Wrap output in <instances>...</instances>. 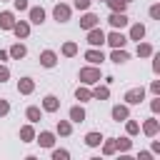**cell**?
Segmentation results:
<instances>
[{
    "mask_svg": "<svg viewBox=\"0 0 160 160\" xmlns=\"http://www.w3.org/2000/svg\"><path fill=\"white\" fill-rule=\"evenodd\" d=\"M80 80L88 82V85H92V82L100 80V70H98V68H82V70H80Z\"/></svg>",
    "mask_w": 160,
    "mask_h": 160,
    "instance_id": "1",
    "label": "cell"
},
{
    "mask_svg": "<svg viewBox=\"0 0 160 160\" xmlns=\"http://www.w3.org/2000/svg\"><path fill=\"white\" fill-rule=\"evenodd\" d=\"M88 42H90L92 48L102 45V42H105V32H102L100 28H90V30H88Z\"/></svg>",
    "mask_w": 160,
    "mask_h": 160,
    "instance_id": "2",
    "label": "cell"
},
{
    "mask_svg": "<svg viewBox=\"0 0 160 160\" xmlns=\"http://www.w3.org/2000/svg\"><path fill=\"white\" fill-rule=\"evenodd\" d=\"M142 98H145V90H142V88H132V90H128V92H125L128 105H138Z\"/></svg>",
    "mask_w": 160,
    "mask_h": 160,
    "instance_id": "3",
    "label": "cell"
},
{
    "mask_svg": "<svg viewBox=\"0 0 160 160\" xmlns=\"http://www.w3.org/2000/svg\"><path fill=\"white\" fill-rule=\"evenodd\" d=\"M105 42H110L112 48H122V45L128 42V38H125L122 32H110V35L105 38Z\"/></svg>",
    "mask_w": 160,
    "mask_h": 160,
    "instance_id": "4",
    "label": "cell"
},
{
    "mask_svg": "<svg viewBox=\"0 0 160 160\" xmlns=\"http://www.w3.org/2000/svg\"><path fill=\"white\" fill-rule=\"evenodd\" d=\"M52 15H55V20H58V22H65V20L70 18V8H68V5H55Z\"/></svg>",
    "mask_w": 160,
    "mask_h": 160,
    "instance_id": "5",
    "label": "cell"
},
{
    "mask_svg": "<svg viewBox=\"0 0 160 160\" xmlns=\"http://www.w3.org/2000/svg\"><path fill=\"white\" fill-rule=\"evenodd\" d=\"M110 25H112V28H125V25H128L125 12H112V15H110Z\"/></svg>",
    "mask_w": 160,
    "mask_h": 160,
    "instance_id": "6",
    "label": "cell"
},
{
    "mask_svg": "<svg viewBox=\"0 0 160 160\" xmlns=\"http://www.w3.org/2000/svg\"><path fill=\"white\" fill-rule=\"evenodd\" d=\"M85 60H90L92 65H98V62L105 60V55H102V50H88V52H85Z\"/></svg>",
    "mask_w": 160,
    "mask_h": 160,
    "instance_id": "7",
    "label": "cell"
},
{
    "mask_svg": "<svg viewBox=\"0 0 160 160\" xmlns=\"http://www.w3.org/2000/svg\"><path fill=\"white\" fill-rule=\"evenodd\" d=\"M42 108H45L48 112H55V110L60 108V102H58V98H55V95H48V98L42 100Z\"/></svg>",
    "mask_w": 160,
    "mask_h": 160,
    "instance_id": "8",
    "label": "cell"
},
{
    "mask_svg": "<svg viewBox=\"0 0 160 160\" xmlns=\"http://www.w3.org/2000/svg\"><path fill=\"white\" fill-rule=\"evenodd\" d=\"M30 20H32L35 25H40V22L45 20V10H42V8H30Z\"/></svg>",
    "mask_w": 160,
    "mask_h": 160,
    "instance_id": "9",
    "label": "cell"
},
{
    "mask_svg": "<svg viewBox=\"0 0 160 160\" xmlns=\"http://www.w3.org/2000/svg\"><path fill=\"white\" fill-rule=\"evenodd\" d=\"M12 25H15L12 12H2V15H0V28H2V30H12Z\"/></svg>",
    "mask_w": 160,
    "mask_h": 160,
    "instance_id": "10",
    "label": "cell"
},
{
    "mask_svg": "<svg viewBox=\"0 0 160 160\" xmlns=\"http://www.w3.org/2000/svg\"><path fill=\"white\" fill-rule=\"evenodd\" d=\"M98 25V15H92V12H88L82 20H80V28H85V30H90V28H95Z\"/></svg>",
    "mask_w": 160,
    "mask_h": 160,
    "instance_id": "11",
    "label": "cell"
},
{
    "mask_svg": "<svg viewBox=\"0 0 160 160\" xmlns=\"http://www.w3.org/2000/svg\"><path fill=\"white\" fill-rule=\"evenodd\" d=\"M40 62H42L45 68H52V65L58 62V60H55V52H52V50H45V52L40 55Z\"/></svg>",
    "mask_w": 160,
    "mask_h": 160,
    "instance_id": "12",
    "label": "cell"
},
{
    "mask_svg": "<svg viewBox=\"0 0 160 160\" xmlns=\"http://www.w3.org/2000/svg\"><path fill=\"white\" fill-rule=\"evenodd\" d=\"M32 88H35V85H32V80H30V78H22V80L18 82V90H20L22 95H30V92H32Z\"/></svg>",
    "mask_w": 160,
    "mask_h": 160,
    "instance_id": "13",
    "label": "cell"
},
{
    "mask_svg": "<svg viewBox=\"0 0 160 160\" xmlns=\"http://www.w3.org/2000/svg\"><path fill=\"white\" fill-rule=\"evenodd\" d=\"M112 118H115L118 122H120V120H128V108H125V105H115V108H112Z\"/></svg>",
    "mask_w": 160,
    "mask_h": 160,
    "instance_id": "14",
    "label": "cell"
},
{
    "mask_svg": "<svg viewBox=\"0 0 160 160\" xmlns=\"http://www.w3.org/2000/svg\"><path fill=\"white\" fill-rule=\"evenodd\" d=\"M12 30H15V35H18V38H28L30 25H28V22H18V25H12Z\"/></svg>",
    "mask_w": 160,
    "mask_h": 160,
    "instance_id": "15",
    "label": "cell"
},
{
    "mask_svg": "<svg viewBox=\"0 0 160 160\" xmlns=\"http://www.w3.org/2000/svg\"><path fill=\"white\" fill-rule=\"evenodd\" d=\"M70 120L72 122H82L85 120V110L82 108H70Z\"/></svg>",
    "mask_w": 160,
    "mask_h": 160,
    "instance_id": "16",
    "label": "cell"
},
{
    "mask_svg": "<svg viewBox=\"0 0 160 160\" xmlns=\"http://www.w3.org/2000/svg\"><path fill=\"white\" fill-rule=\"evenodd\" d=\"M38 142H40L42 148H52V142H55V138H52V132H40V138H38Z\"/></svg>",
    "mask_w": 160,
    "mask_h": 160,
    "instance_id": "17",
    "label": "cell"
},
{
    "mask_svg": "<svg viewBox=\"0 0 160 160\" xmlns=\"http://www.w3.org/2000/svg\"><path fill=\"white\" fill-rule=\"evenodd\" d=\"M25 52H28V50H25V45H20V42L10 48V55H12L15 60H20V58H25Z\"/></svg>",
    "mask_w": 160,
    "mask_h": 160,
    "instance_id": "18",
    "label": "cell"
},
{
    "mask_svg": "<svg viewBox=\"0 0 160 160\" xmlns=\"http://www.w3.org/2000/svg\"><path fill=\"white\" fill-rule=\"evenodd\" d=\"M110 60H112V62H125V60H128V52H125V50H120V48H115V50H112V55H110Z\"/></svg>",
    "mask_w": 160,
    "mask_h": 160,
    "instance_id": "19",
    "label": "cell"
},
{
    "mask_svg": "<svg viewBox=\"0 0 160 160\" xmlns=\"http://www.w3.org/2000/svg\"><path fill=\"white\" fill-rule=\"evenodd\" d=\"M100 140H102V135H100V132H88V135H85V142H88L90 148L100 145Z\"/></svg>",
    "mask_w": 160,
    "mask_h": 160,
    "instance_id": "20",
    "label": "cell"
},
{
    "mask_svg": "<svg viewBox=\"0 0 160 160\" xmlns=\"http://www.w3.org/2000/svg\"><path fill=\"white\" fill-rule=\"evenodd\" d=\"M128 2H130V0H108V5L112 8V12H122Z\"/></svg>",
    "mask_w": 160,
    "mask_h": 160,
    "instance_id": "21",
    "label": "cell"
},
{
    "mask_svg": "<svg viewBox=\"0 0 160 160\" xmlns=\"http://www.w3.org/2000/svg\"><path fill=\"white\" fill-rule=\"evenodd\" d=\"M142 35H145V28H142V25H132L130 38H132V40H142Z\"/></svg>",
    "mask_w": 160,
    "mask_h": 160,
    "instance_id": "22",
    "label": "cell"
},
{
    "mask_svg": "<svg viewBox=\"0 0 160 160\" xmlns=\"http://www.w3.org/2000/svg\"><path fill=\"white\" fill-rule=\"evenodd\" d=\"M20 138H22L25 142H30V140L35 138V132H32V128H30V125H25V128H20Z\"/></svg>",
    "mask_w": 160,
    "mask_h": 160,
    "instance_id": "23",
    "label": "cell"
},
{
    "mask_svg": "<svg viewBox=\"0 0 160 160\" xmlns=\"http://www.w3.org/2000/svg\"><path fill=\"white\" fill-rule=\"evenodd\" d=\"M75 52H78V45H75V42H65V45H62V55H68V58H72Z\"/></svg>",
    "mask_w": 160,
    "mask_h": 160,
    "instance_id": "24",
    "label": "cell"
},
{
    "mask_svg": "<svg viewBox=\"0 0 160 160\" xmlns=\"http://www.w3.org/2000/svg\"><path fill=\"white\" fill-rule=\"evenodd\" d=\"M142 130H145V135H155L158 132V120H148Z\"/></svg>",
    "mask_w": 160,
    "mask_h": 160,
    "instance_id": "25",
    "label": "cell"
},
{
    "mask_svg": "<svg viewBox=\"0 0 160 160\" xmlns=\"http://www.w3.org/2000/svg\"><path fill=\"white\" fill-rule=\"evenodd\" d=\"M75 98H78V100H90V98H92V92H90L88 88H78V92H75Z\"/></svg>",
    "mask_w": 160,
    "mask_h": 160,
    "instance_id": "26",
    "label": "cell"
},
{
    "mask_svg": "<svg viewBox=\"0 0 160 160\" xmlns=\"http://www.w3.org/2000/svg\"><path fill=\"white\" fill-rule=\"evenodd\" d=\"M108 95H110L108 88H95V90H92V98H98V100H105Z\"/></svg>",
    "mask_w": 160,
    "mask_h": 160,
    "instance_id": "27",
    "label": "cell"
},
{
    "mask_svg": "<svg viewBox=\"0 0 160 160\" xmlns=\"http://www.w3.org/2000/svg\"><path fill=\"white\" fill-rule=\"evenodd\" d=\"M70 130H72V128H70V122H65V120H60V122H58V132H60V135H70Z\"/></svg>",
    "mask_w": 160,
    "mask_h": 160,
    "instance_id": "28",
    "label": "cell"
},
{
    "mask_svg": "<svg viewBox=\"0 0 160 160\" xmlns=\"http://www.w3.org/2000/svg\"><path fill=\"white\" fill-rule=\"evenodd\" d=\"M28 120L38 122V120H40V110H38V108H28Z\"/></svg>",
    "mask_w": 160,
    "mask_h": 160,
    "instance_id": "29",
    "label": "cell"
},
{
    "mask_svg": "<svg viewBox=\"0 0 160 160\" xmlns=\"http://www.w3.org/2000/svg\"><path fill=\"white\" fill-rule=\"evenodd\" d=\"M138 55H140V58L152 55V48H150V45H138Z\"/></svg>",
    "mask_w": 160,
    "mask_h": 160,
    "instance_id": "30",
    "label": "cell"
},
{
    "mask_svg": "<svg viewBox=\"0 0 160 160\" xmlns=\"http://www.w3.org/2000/svg\"><path fill=\"white\" fill-rule=\"evenodd\" d=\"M102 150H105V155H112V152H115V150H118V145H115V140H108V142H105V148H102Z\"/></svg>",
    "mask_w": 160,
    "mask_h": 160,
    "instance_id": "31",
    "label": "cell"
},
{
    "mask_svg": "<svg viewBox=\"0 0 160 160\" xmlns=\"http://www.w3.org/2000/svg\"><path fill=\"white\" fill-rule=\"evenodd\" d=\"M115 145H118L122 152H125V150H130V140H128V138H122V140H115Z\"/></svg>",
    "mask_w": 160,
    "mask_h": 160,
    "instance_id": "32",
    "label": "cell"
},
{
    "mask_svg": "<svg viewBox=\"0 0 160 160\" xmlns=\"http://www.w3.org/2000/svg\"><path fill=\"white\" fill-rule=\"evenodd\" d=\"M52 158L55 160H65L68 158V150H52Z\"/></svg>",
    "mask_w": 160,
    "mask_h": 160,
    "instance_id": "33",
    "label": "cell"
},
{
    "mask_svg": "<svg viewBox=\"0 0 160 160\" xmlns=\"http://www.w3.org/2000/svg\"><path fill=\"white\" fill-rule=\"evenodd\" d=\"M8 78H10V70H8L5 65H0V82H5Z\"/></svg>",
    "mask_w": 160,
    "mask_h": 160,
    "instance_id": "34",
    "label": "cell"
},
{
    "mask_svg": "<svg viewBox=\"0 0 160 160\" xmlns=\"http://www.w3.org/2000/svg\"><path fill=\"white\" fill-rule=\"evenodd\" d=\"M138 130H140V125H138V122H132V120H130V122H128V132H130V135H135V132H138Z\"/></svg>",
    "mask_w": 160,
    "mask_h": 160,
    "instance_id": "35",
    "label": "cell"
},
{
    "mask_svg": "<svg viewBox=\"0 0 160 160\" xmlns=\"http://www.w3.org/2000/svg\"><path fill=\"white\" fill-rule=\"evenodd\" d=\"M15 8L18 10H28V0H15Z\"/></svg>",
    "mask_w": 160,
    "mask_h": 160,
    "instance_id": "36",
    "label": "cell"
},
{
    "mask_svg": "<svg viewBox=\"0 0 160 160\" xmlns=\"http://www.w3.org/2000/svg\"><path fill=\"white\" fill-rule=\"evenodd\" d=\"M8 110H10V105L5 100H0V115H8Z\"/></svg>",
    "mask_w": 160,
    "mask_h": 160,
    "instance_id": "37",
    "label": "cell"
},
{
    "mask_svg": "<svg viewBox=\"0 0 160 160\" xmlns=\"http://www.w3.org/2000/svg\"><path fill=\"white\" fill-rule=\"evenodd\" d=\"M150 15H152V18H160V8L152 5V8H150Z\"/></svg>",
    "mask_w": 160,
    "mask_h": 160,
    "instance_id": "38",
    "label": "cell"
}]
</instances>
